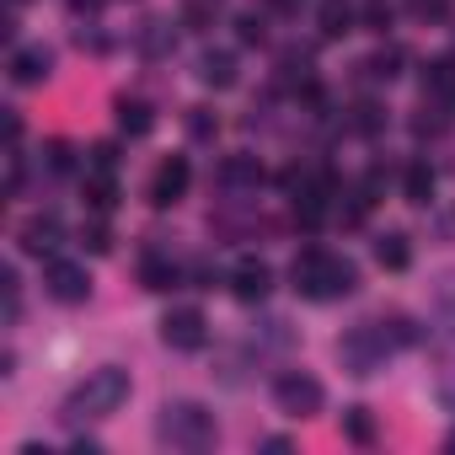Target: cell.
Returning <instances> with one entry per match:
<instances>
[{
    "mask_svg": "<svg viewBox=\"0 0 455 455\" xmlns=\"http://www.w3.org/2000/svg\"><path fill=\"white\" fill-rule=\"evenodd\" d=\"M428 92L434 97H455V60H434L428 65Z\"/></svg>",
    "mask_w": 455,
    "mask_h": 455,
    "instance_id": "obj_22",
    "label": "cell"
},
{
    "mask_svg": "<svg viewBox=\"0 0 455 455\" xmlns=\"http://www.w3.org/2000/svg\"><path fill=\"white\" fill-rule=\"evenodd\" d=\"M49 70H54V54H49L44 44L12 54V81H17V86H38V81H49Z\"/></svg>",
    "mask_w": 455,
    "mask_h": 455,
    "instance_id": "obj_11",
    "label": "cell"
},
{
    "mask_svg": "<svg viewBox=\"0 0 455 455\" xmlns=\"http://www.w3.org/2000/svg\"><path fill=\"white\" fill-rule=\"evenodd\" d=\"M118 166V145H92V172H113Z\"/></svg>",
    "mask_w": 455,
    "mask_h": 455,
    "instance_id": "obj_25",
    "label": "cell"
},
{
    "mask_svg": "<svg viewBox=\"0 0 455 455\" xmlns=\"http://www.w3.org/2000/svg\"><path fill=\"white\" fill-rule=\"evenodd\" d=\"M274 6H295V0H274Z\"/></svg>",
    "mask_w": 455,
    "mask_h": 455,
    "instance_id": "obj_32",
    "label": "cell"
},
{
    "mask_svg": "<svg viewBox=\"0 0 455 455\" xmlns=\"http://www.w3.org/2000/svg\"><path fill=\"white\" fill-rule=\"evenodd\" d=\"M81 242H86V252H108V247H113L108 225H86V231H81Z\"/></svg>",
    "mask_w": 455,
    "mask_h": 455,
    "instance_id": "obj_24",
    "label": "cell"
},
{
    "mask_svg": "<svg viewBox=\"0 0 455 455\" xmlns=\"http://www.w3.org/2000/svg\"><path fill=\"white\" fill-rule=\"evenodd\" d=\"M70 161H76V156H70V145H65V140H54V145H49V166H54V172H70Z\"/></svg>",
    "mask_w": 455,
    "mask_h": 455,
    "instance_id": "obj_27",
    "label": "cell"
},
{
    "mask_svg": "<svg viewBox=\"0 0 455 455\" xmlns=\"http://www.w3.org/2000/svg\"><path fill=\"white\" fill-rule=\"evenodd\" d=\"M124 402H129V375H124L118 364H102V370H92V375L70 391V402H65V423L108 418V412H118Z\"/></svg>",
    "mask_w": 455,
    "mask_h": 455,
    "instance_id": "obj_2",
    "label": "cell"
},
{
    "mask_svg": "<svg viewBox=\"0 0 455 455\" xmlns=\"http://www.w3.org/2000/svg\"><path fill=\"white\" fill-rule=\"evenodd\" d=\"M364 22H370L375 33H386V28H391V6H380V0H370V6H364Z\"/></svg>",
    "mask_w": 455,
    "mask_h": 455,
    "instance_id": "obj_26",
    "label": "cell"
},
{
    "mask_svg": "<svg viewBox=\"0 0 455 455\" xmlns=\"http://www.w3.org/2000/svg\"><path fill=\"white\" fill-rule=\"evenodd\" d=\"M354 6H348V0H327V6H322V38H343V33H354Z\"/></svg>",
    "mask_w": 455,
    "mask_h": 455,
    "instance_id": "obj_17",
    "label": "cell"
},
{
    "mask_svg": "<svg viewBox=\"0 0 455 455\" xmlns=\"http://www.w3.org/2000/svg\"><path fill=\"white\" fill-rule=\"evenodd\" d=\"M418 17H444V0H412Z\"/></svg>",
    "mask_w": 455,
    "mask_h": 455,
    "instance_id": "obj_29",
    "label": "cell"
},
{
    "mask_svg": "<svg viewBox=\"0 0 455 455\" xmlns=\"http://www.w3.org/2000/svg\"><path fill=\"white\" fill-rule=\"evenodd\" d=\"M242 44H263V17H242Z\"/></svg>",
    "mask_w": 455,
    "mask_h": 455,
    "instance_id": "obj_28",
    "label": "cell"
},
{
    "mask_svg": "<svg viewBox=\"0 0 455 455\" xmlns=\"http://www.w3.org/2000/svg\"><path fill=\"white\" fill-rule=\"evenodd\" d=\"M60 236H65V225L54 220V214H33L28 225H22V231H17V242H22V252L28 258H54V247H60Z\"/></svg>",
    "mask_w": 455,
    "mask_h": 455,
    "instance_id": "obj_10",
    "label": "cell"
},
{
    "mask_svg": "<svg viewBox=\"0 0 455 455\" xmlns=\"http://www.w3.org/2000/svg\"><path fill=\"white\" fill-rule=\"evenodd\" d=\"M444 450H455V428H450V439H444Z\"/></svg>",
    "mask_w": 455,
    "mask_h": 455,
    "instance_id": "obj_31",
    "label": "cell"
},
{
    "mask_svg": "<svg viewBox=\"0 0 455 455\" xmlns=\"http://www.w3.org/2000/svg\"><path fill=\"white\" fill-rule=\"evenodd\" d=\"M118 129H124V134H134V140H140V134H150V129H156L150 102H140V97L129 102V97H124V102H118Z\"/></svg>",
    "mask_w": 455,
    "mask_h": 455,
    "instance_id": "obj_13",
    "label": "cell"
},
{
    "mask_svg": "<svg viewBox=\"0 0 455 455\" xmlns=\"http://www.w3.org/2000/svg\"><path fill=\"white\" fill-rule=\"evenodd\" d=\"M268 290H274V274H268V263H258V258H242V263L231 268V295H236V300L258 306V300H268Z\"/></svg>",
    "mask_w": 455,
    "mask_h": 455,
    "instance_id": "obj_9",
    "label": "cell"
},
{
    "mask_svg": "<svg viewBox=\"0 0 455 455\" xmlns=\"http://www.w3.org/2000/svg\"><path fill=\"white\" fill-rule=\"evenodd\" d=\"M220 182H236V188L252 182V188H258V182H263V166L247 161V156H236V161H225V166H220Z\"/></svg>",
    "mask_w": 455,
    "mask_h": 455,
    "instance_id": "obj_19",
    "label": "cell"
},
{
    "mask_svg": "<svg viewBox=\"0 0 455 455\" xmlns=\"http://www.w3.org/2000/svg\"><path fill=\"white\" fill-rule=\"evenodd\" d=\"M274 402H279V412H290V418H311V412H322V380H311V375H300V370H284V375L274 380Z\"/></svg>",
    "mask_w": 455,
    "mask_h": 455,
    "instance_id": "obj_5",
    "label": "cell"
},
{
    "mask_svg": "<svg viewBox=\"0 0 455 455\" xmlns=\"http://www.w3.org/2000/svg\"><path fill=\"white\" fill-rule=\"evenodd\" d=\"M140 279H145V290H172V284H177V268H172L166 258H145Z\"/></svg>",
    "mask_w": 455,
    "mask_h": 455,
    "instance_id": "obj_20",
    "label": "cell"
},
{
    "mask_svg": "<svg viewBox=\"0 0 455 455\" xmlns=\"http://www.w3.org/2000/svg\"><path fill=\"white\" fill-rule=\"evenodd\" d=\"M343 434H348L354 444H370V439H375V418H370V407H348V412H343Z\"/></svg>",
    "mask_w": 455,
    "mask_h": 455,
    "instance_id": "obj_18",
    "label": "cell"
},
{
    "mask_svg": "<svg viewBox=\"0 0 455 455\" xmlns=\"http://www.w3.org/2000/svg\"><path fill=\"white\" fill-rule=\"evenodd\" d=\"M396 65H402V49H380V54L364 60V76H370V81H391Z\"/></svg>",
    "mask_w": 455,
    "mask_h": 455,
    "instance_id": "obj_21",
    "label": "cell"
},
{
    "mask_svg": "<svg viewBox=\"0 0 455 455\" xmlns=\"http://www.w3.org/2000/svg\"><path fill=\"white\" fill-rule=\"evenodd\" d=\"M198 76H204V86L225 92V86H236V60H231V54H204Z\"/></svg>",
    "mask_w": 455,
    "mask_h": 455,
    "instance_id": "obj_15",
    "label": "cell"
},
{
    "mask_svg": "<svg viewBox=\"0 0 455 455\" xmlns=\"http://www.w3.org/2000/svg\"><path fill=\"white\" fill-rule=\"evenodd\" d=\"M375 263H380V268H391V274H402V268L412 263L407 236H396V231H391V236H380V242H375Z\"/></svg>",
    "mask_w": 455,
    "mask_h": 455,
    "instance_id": "obj_16",
    "label": "cell"
},
{
    "mask_svg": "<svg viewBox=\"0 0 455 455\" xmlns=\"http://www.w3.org/2000/svg\"><path fill=\"white\" fill-rule=\"evenodd\" d=\"M86 204H92V214H113V204H118L113 172H92V177H86Z\"/></svg>",
    "mask_w": 455,
    "mask_h": 455,
    "instance_id": "obj_14",
    "label": "cell"
},
{
    "mask_svg": "<svg viewBox=\"0 0 455 455\" xmlns=\"http://www.w3.org/2000/svg\"><path fill=\"white\" fill-rule=\"evenodd\" d=\"M354 129H359V134H375V129H380V108H375V102H359V108H354Z\"/></svg>",
    "mask_w": 455,
    "mask_h": 455,
    "instance_id": "obj_23",
    "label": "cell"
},
{
    "mask_svg": "<svg viewBox=\"0 0 455 455\" xmlns=\"http://www.w3.org/2000/svg\"><path fill=\"white\" fill-rule=\"evenodd\" d=\"M263 450H268V455H284V450H290V439H284V434H274V439H263Z\"/></svg>",
    "mask_w": 455,
    "mask_h": 455,
    "instance_id": "obj_30",
    "label": "cell"
},
{
    "mask_svg": "<svg viewBox=\"0 0 455 455\" xmlns=\"http://www.w3.org/2000/svg\"><path fill=\"white\" fill-rule=\"evenodd\" d=\"M156 434H161V444H177V450H209L214 444V412H204L198 402H166Z\"/></svg>",
    "mask_w": 455,
    "mask_h": 455,
    "instance_id": "obj_3",
    "label": "cell"
},
{
    "mask_svg": "<svg viewBox=\"0 0 455 455\" xmlns=\"http://www.w3.org/2000/svg\"><path fill=\"white\" fill-rule=\"evenodd\" d=\"M290 284L306 295V300H343L359 290V268L327 247H306L295 263H290Z\"/></svg>",
    "mask_w": 455,
    "mask_h": 455,
    "instance_id": "obj_1",
    "label": "cell"
},
{
    "mask_svg": "<svg viewBox=\"0 0 455 455\" xmlns=\"http://www.w3.org/2000/svg\"><path fill=\"white\" fill-rule=\"evenodd\" d=\"M402 198H407V204H428V198H434V166H428V161H412V166L402 172Z\"/></svg>",
    "mask_w": 455,
    "mask_h": 455,
    "instance_id": "obj_12",
    "label": "cell"
},
{
    "mask_svg": "<svg viewBox=\"0 0 455 455\" xmlns=\"http://www.w3.org/2000/svg\"><path fill=\"white\" fill-rule=\"evenodd\" d=\"M338 359L348 364V375H370V370L386 359V343H380L375 327H359V332H348V338L338 343Z\"/></svg>",
    "mask_w": 455,
    "mask_h": 455,
    "instance_id": "obj_7",
    "label": "cell"
},
{
    "mask_svg": "<svg viewBox=\"0 0 455 455\" xmlns=\"http://www.w3.org/2000/svg\"><path fill=\"white\" fill-rule=\"evenodd\" d=\"M161 343L177 348V354H198V348L209 343V322H204V311H193V306L166 311V316H161Z\"/></svg>",
    "mask_w": 455,
    "mask_h": 455,
    "instance_id": "obj_4",
    "label": "cell"
},
{
    "mask_svg": "<svg viewBox=\"0 0 455 455\" xmlns=\"http://www.w3.org/2000/svg\"><path fill=\"white\" fill-rule=\"evenodd\" d=\"M188 177H193L188 161H182V156H166V161L156 166V177H150V204H156V209H172V204L188 193Z\"/></svg>",
    "mask_w": 455,
    "mask_h": 455,
    "instance_id": "obj_8",
    "label": "cell"
},
{
    "mask_svg": "<svg viewBox=\"0 0 455 455\" xmlns=\"http://www.w3.org/2000/svg\"><path fill=\"white\" fill-rule=\"evenodd\" d=\"M44 290H49L60 306H81V300L92 295V274H86L81 263H70V258H49V263H44Z\"/></svg>",
    "mask_w": 455,
    "mask_h": 455,
    "instance_id": "obj_6",
    "label": "cell"
}]
</instances>
